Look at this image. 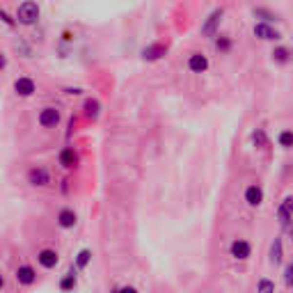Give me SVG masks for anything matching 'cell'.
Masks as SVG:
<instances>
[{"label":"cell","mask_w":293,"mask_h":293,"mask_svg":"<svg viewBox=\"0 0 293 293\" xmlns=\"http://www.w3.org/2000/svg\"><path fill=\"white\" fill-rule=\"evenodd\" d=\"M165 53H167V46L165 44H149L142 51V58L147 62H156V60H160Z\"/></svg>","instance_id":"11"},{"label":"cell","mask_w":293,"mask_h":293,"mask_svg":"<svg viewBox=\"0 0 293 293\" xmlns=\"http://www.w3.org/2000/svg\"><path fill=\"white\" fill-rule=\"evenodd\" d=\"M60 165L67 167V170H71V167L78 165V156H76L74 147H64V149L60 151Z\"/></svg>","instance_id":"13"},{"label":"cell","mask_w":293,"mask_h":293,"mask_svg":"<svg viewBox=\"0 0 293 293\" xmlns=\"http://www.w3.org/2000/svg\"><path fill=\"white\" fill-rule=\"evenodd\" d=\"M284 284L289 286V289L293 286V261L286 266V271H284Z\"/></svg>","instance_id":"26"},{"label":"cell","mask_w":293,"mask_h":293,"mask_svg":"<svg viewBox=\"0 0 293 293\" xmlns=\"http://www.w3.org/2000/svg\"><path fill=\"white\" fill-rule=\"evenodd\" d=\"M254 35L259 39H263V41H277V39H282V35H279L273 25H268V23H256V25H254Z\"/></svg>","instance_id":"5"},{"label":"cell","mask_w":293,"mask_h":293,"mask_svg":"<svg viewBox=\"0 0 293 293\" xmlns=\"http://www.w3.org/2000/svg\"><path fill=\"white\" fill-rule=\"evenodd\" d=\"M229 252H232L234 259H238V261H245V259H250V254H252V248H250V243H248V241L238 238V241H234V243H232Z\"/></svg>","instance_id":"6"},{"label":"cell","mask_w":293,"mask_h":293,"mask_svg":"<svg viewBox=\"0 0 293 293\" xmlns=\"http://www.w3.org/2000/svg\"><path fill=\"white\" fill-rule=\"evenodd\" d=\"M222 16H225V9H222V7H218V9H213V12H211L209 19H206L204 25H202V35H204V37H215L220 23H222Z\"/></svg>","instance_id":"2"},{"label":"cell","mask_w":293,"mask_h":293,"mask_svg":"<svg viewBox=\"0 0 293 293\" xmlns=\"http://www.w3.org/2000/svg\"><path fill=\"white\" fill-rule=\"evenodd\" d=\"M62 119V115L58 108H44L41 113H39V124L44 128H53V126H58Z\"/></svg>","instance_id":"3"},{"label":"cell","mask_w":293,"mask_h":293,"mask_svg":"<svg viewBox=\"0 0 293 293\" xmlns=\"http://www.w3.org/2000/svg\"><path fill=\"white\" fill-rule=\"evenodd\" d=\"M28 181H30L32 186H39V188H44L51 183V174L46 172L44 167H32L30 172H28Z\"/></svg>","instance_id":"7"},{"label":"cell","mask_w":293,"mask_h":293,"mask_svg":"<svg viewBox=\"0 0 293 293\" xmlns=\"http://www.w3.org/2000/svg\"><path fill=\"white\" fill-rule=\"evenodd\" d=\"M85 110H87L90 117H97V115H98V103L90 98V101H85Z\"/></svg>","instance_id":"25"},{"label":"cell","mask_w":293,"mask_h":293,"mask_svg":"<svg viewBox=\"0 0 293 293\" xmlns=\"http://www.w3.org/2000/svg\"><path fill=\"white\" fill-rule=\"evenodd\" d=\"M254 16H259V19H263V21H266V23L277 21V14H273V12H268V9H261V7H256V9H254Z\"/></svg>","instance_id":"23"},{"label":"cell","mask_w":293,"mask_h":293,"mask_svg":"<svg viewBox=\"0 0 293 293\" xmlns=\"http://www.w3.org/2000/svg\"><path fill=\"white\" fill-rule=\"evenodd\" d=\"M0 19H2V21H5V23H7V25H9V28H12V25H14V19H9V16H7V12H2V9H0Z\"/></svg>","instance_id":"27"},{"label":"cell","mask_w":293,"mask_h":293,"mask_svg":"<svg viewBox=\"0 0 293 293\" xmlns=\"http://www.w3.org/2000/svg\"><path fill=\"white\" fill-rule=\"evenodd\" d=\"M16 282H19V284H25V286L35 284V282H37L35 268H30V266H19V268H16Z\"/></svg>","instance_id":"10"},{"label":"cell","mask_w":293,"mask_h":293,"mask_svg":"<svg viewBox=\"0 0 293 293\" xmlns=\"http://www.w3.org/2000/svg\"><path fill=\"white\" fill-rule=\"evenodd\" d=\"M39 19V5L37 2H32V0H25L19 5L16 9V21L21 23V25H32V23H37Z\"/></svg>","instance_id":"1"},{"label":"cell","mask_w":293,"mask_h":293,"mask_svg":"<svg viewBox=\"0 0 293 293\" xmlns=\"http://www.w3.org/2000/svg\"><path fill=\"white\" fill-rule=\"evenodd\" d=\"M74 286H76V271L71 268V271L64 275V279L60 282V289H62V291H71Z\"/></svg>","instance_id":"18"},{"label":"cell","mask_w":293,"mask_h":293,"mask_svg":"<svg viewBox=\"0 0 293 293\" xmlns=\"http://www.w3.org/2000/svg\"><path fill=\"white\" fill-rule=\"evenodd\" d=\"M252 142H254V147H268V137H266V131L263 128H256L254 133H252Z\"/></svg>","instance_id":"19"},{"label":"cell","mask_w":293,"mask_h":293,"mask_svg":"<svg viewBox=\"0 0 293 293\" xmlns=\"http://www.w3.org/2000/svg\"><path fill=\"white\" fill-rule=\"evenodd\" d=\"M277 218H279V225L289 229L291 227V220H293V197H286L282 206L277 209Z\"/></svg>","instance_id":"4"},{"label":"cell","mask_w":293,"mask_h":293,"mask_svg":"<svg viewBox=\"0 0 293 293\" xmlns=\"http://www.w3.org/2000/svg\"><path fill=\"white\" fill-rule=\"evenodd\" d=\"M188 69L193 74H204V71L209 69V58L202 55V53H193L188 58Z\"/></svg>","instance_id":"8"},{"label":"cell","mask_w":293,"mask_h":293,"mask_svg":"<svg viewBox=\"0 0 293 293\" xmlns=\"http://www.w3.org/2000/svg\"><path fill=\"white\" fill-rule=\"evenodd\" d=\"M277 140H279V147H284V149H291V147H293V131H282Z\"/></svg>","instance_id":"20"},{"label":"cell","mask_w":293,"mask_h":293,"mask_svg":"<svg viewBox=\"0 0 293 293\" xmlns=\"http://www.w3.org/2000/svg\"><path fill=\"white\" fill-rule=\"evenodd\" d=\"M2 286H5V277H2V275H0V289H2Z\"/></svg>","instance_id":"30"},{"label":"cell","mask_w":293,"mask_h":293,"mask_svg":"<svg viewBox=\"0 0 293 293\" xmlns=\"http://www.w3.org/2000/svg\"><path fill=\"white\" fill-rule=\"evenodd\" d=\"M58 225H60L62 229H71V227L76 225V213L71 209H62L60 213H58Z\"/></svg>","instance_id":"15"},{"label":"cell","mask_w":293,"mask_h":293,"mask_svg":"<svg viewBox=\"0 0 293 293\" xmlns=\"http://www.w3.org/2000/svg\"><path fill=\"white\" fill-rule=\"evenodd\" d=\"M273 60L277 62V64H289L291 62V51L289 48H275L273 51Z\"/></svg>","instance_id":"16"},{"label":"cell","mask_w":293,"mask_h":293,"mask_svg":"<svg viewBox=\"0 0 293 293\" xmlns=\"http://www.w3.org/2000/svg\"><path fill=\"white\" fill-rule=\"evenodd\" d=\"M37 261L41 263L44 268H48V271H51V268H55V266H58V261H60V259H58V252H55V250H41V252L37 254Z\"/></svg>","instance_id":"12"},{"label":"cell","mask_w":293,"mask_h":293,"mask_svg":"<svg viewBox=\"0 0 293 293\" xmlns=\"http://www.w3.org/2000/svg\"><path fill=\"white\" fill-rule=\"evenodd\" d=\"M113 293H137V289H133V286H121V289H115Z\"/></svg>","instance_id":"28"},{"label":"cell","mask_w":293,"mask_h":293,"mask_svg":"<svg viewBox=\"0 0 293 293\" xmlns=\"http://www.w3.org/2000/svg\"><path fill=\"white\" fill-rule=\"evenodd\" d=\"M90 259H92L90 250H80V252H78V256H76V266H78V268H85V266L90 263Z\"/></svg>","instance_id":"22"},{"label":"cell","mask_w":293,"mask_h":293,"mask_svg":"<svg viewBox=\"0 0 293 293\" xmlns=\"http://www.w3.org/2000/svg\"><path fill=\"white\" fill-rule=\"evenodd\" d=\"M35 90H37V87H35V80H32V78H25V76H23V78H16L14 92L19 97H32Z\"/></svg>","instance_id":"9"},{"label":"cell","mask_w":293,"mask_h":293,"mask_svg":"<svg viewBox=\"0 0 293 293\" xmlns=\"http://www.w3.org/2000/svg\"><path fill=\"white\" fill-rule=\"evenodd\" d=\"M271 263H282V241L279 238H275L273 241V245H271Z\"/></svg>","instance_id":"17"},{"label":"cell","mask_w":293,"mask_h":293,"mask_svg":"<svg viewBox=\"0 0 293 293\" xmlns=\"http://www.w3.org/2000/svg\"><path fill=\"white\" fill-rule=\"evenodd\" d=\"M256 293H275V282L271 279H259V286H256Z\"/></svg>","instance_id":"21"},{"label":"cell","mask_w":293,"mask_h":293,"mask_svg":"<svg viewBox=\"0 0 293 293\" xmlns=\"http://www.w3.org/2000/svg\"><path fill=\"white\" fill-rule=\"evenodd\" d=\"M245 202H248L250 206H259V204L263 202V190L259 188V186H248V188H245Z\"/></svg>","instance_id":"14"},{"label":"cell","mask_w":293,"mask_h":293,"mask_svg":"<svg viewBox=\"0 0 293 293\" xmlns=\"http://www.w3.org/2000/svg\"><path fill=\"white\" fill-rule=\"evenodd\" d=\"M7 67V58H5V55H2V53H0V71H2V69Z\"/></svg>","instance_id":"29"},{"label":"cell","mask_w":293,"mask_h":293,"mask_svg":"<svg viewBox=\"0 0 293 293\" xmlns=\"http://www.w3.org/2000/svg\"><path fill=\"white\" fill-rule=\"evenodd\" d=\"M215 46H218L220 53H229V48H232V39H229V37H220L218 41H215Z\"/></svg>","instance_id":"24"}]
</instances>
